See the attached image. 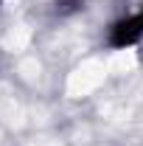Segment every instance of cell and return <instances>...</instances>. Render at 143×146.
Returning <instances> with one entry per match:
<instances>
[{
    "instance_id": "obj_2",
    "label": "cell",
    "mask_w": 143,
    "mask_h": 146,
    "mask_svg": "<svg viewBox=\"0 0 143 146\" xmlns=\"http://www.w3.org/2000/svg\"><path fill=\"white\" fill-rule=\"evenodd\" d=\"M59 3H62V6H59L62 11H73V9H79V6H81V0H59Z\"/></svg>"
},
{
    "instance_id": "obj_1",
    "label": "cell",
    "mask_w": 143,
    "mask_h": 146,
    "mask_svg": "<svg viewBox=\"0 0 143 146\" xmlns=\"http://www.w3.org/2000/svg\"><path fill=\"white\" fill-rule=\"evenodd\" d=\"M140 39H143V9L124 20H118L109 28V45L112 48H129V45H135Z\"/></svg>"
}]
</instances>
